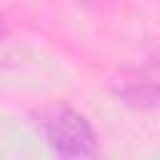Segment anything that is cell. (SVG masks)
Returning a JSON list of instances; mask_svg holds the SVG:
<instances>
[{"label": "cell", "instance_id": "obj_1", "mask_svg": "<svg viewBox=\"0 0 160 160\" xmlns=\"http://www.w3.org/2000/svg\"><path fill=\"white\" fill-rule=\"evenodd\" d=\"M38 128H40L45 142L62 158L98 155V138H95L90 120L68 105H52V108L42 110Z\"/></svg>", "mask_w": 160, "mask_h": 160}, {"label": "cell", "instance_id": "obj_2", "mask_svg": "<svg viewBox=\"0 0 160 160\" xmlns=\"http://www.w3.org/2000/svg\"><path fill=\"white\" fill-rule=\"evenodd\" d=\"M112 92L125 105L138 110L160 108V48L122 68L112 80Z\"/></svg>", "mask_w": 160, "mask_h": 160}]
</instances>
